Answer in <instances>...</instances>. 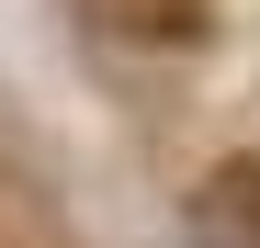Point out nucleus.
<instances>
[{"label": "nucleus", "mask_w": 260, "mask_h": 248, "mask_svg": "<svg viewBox=\"0 0 260 248\" xmlns=\"http://www.w3.org/2000/svg\"><path fill=\"white\" fill-rule=\"evenodd\" d=\"M204 237L260 248V158H215L204 170Z\"/></svg>", "instance_id": "f257e3e1"}, {"label": "nucleus", "mask_w": 260, "mask_h": 248, "mask_svg": "<svg viewBox=\"0 0 260 248\" xmlns=\"http://www.w3.org/2000/svg\"><path fill=\"white\" fill-rule=\"evenodd\" d=\"M91 12L124 34V46H192L215 23V0H91Z\"/></svg>", "instance_id": "f03ea898"}]
</instances>
